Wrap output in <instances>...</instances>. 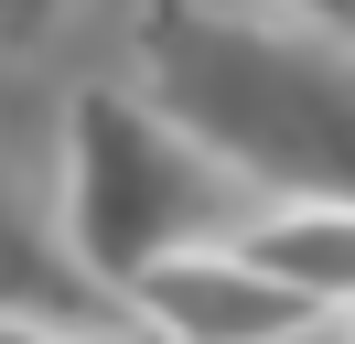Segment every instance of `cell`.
I'll return each mask as SVG.
<instances>
[{
    "mask_svg": "<svg viewBox=\"0 0 355 344\" xmlns=\"http://www.w3.org/2000/svg\"><path fill=\"white\" fill-rule=\"evenodd\" d=\"M130 43H140L151 97L183 129H205L269 205L280 194L355 205V33L151 0Z\"/></svg>",
    "mask_w": 355,
    "mask_h": 344,
    "instance_id": "1",
    "label": "cell"
},
{
    "mask_svg": "<svg viewBox=\"0 0 355 344\" xmlns=\"http://www.w3.org/2000/svg\"><path fill=\"white\" fill-rule=\"evenodd\" d=\"M269 194L226 162L205 129H183L162 97H119L87 86L65 108V248L87 280L130 291L151 258L205 248V237H237Z\"/></svg>",
    "mask_w": 355,
    "mask_h": 344,
    "instance_id": "2",
    "label": "cell"
},
{
    "mask_svg": "<svg viewBox=\"0 0 355 344\" xmlns=\"http://www.w3.org/2000/svg\"><path fill=\"white\" fill-rule=\"evenodd\" d=\"M119 312L162 322V334H183V344H269V334H312V322H334L312 291H291L280 269H259L237 237H205V248L151 258V269L119 291Z\"/></svg>",
    "mask_w": 355,
    "mask_h": 344,
    "instance_id": "3",
    "label": "cell"
},
{
    "mask_svg": "<svg viewBox=\"0 0 355 344\" xmlns=\"http://www.w3.org/2000/svg\"><path fill=\"white\" fill-rule=\"evenodd\" d=\"M237 248L259 269H280L291 291H312L334 322L355 312V205H312V194H280L237 226Z\"/></svg>",
    "mask_w": 355,
    "mask_h": 344,
    "instance_id": "4",
    "label": "cell"
},
{
    "mask_svg": "<svg viewBox=\"0 0 355 344\" xmlns=\"http://www.w3.org/2000/svg\"><path fill=\"white\" fill-rule=\"evenodd\" d=\"M119 291L76 269L65 237H44L11 194H0V322H108Z\"/></svg>",
    "mask_w": 355,
    "mask_h": 344,
    "instance_id": "5",
    "label": "cell"
},
{
    "mask_svg": "<svg viewBox=\"0 0 355 344\" xmlns=\"http://www.w3.org/2000/svg\"><path fill=\"white\" fill-rule=\"evenodd\" d=\"M54 22H65V0H0V54H33Z\"/></svg>",
    "mask_w": 355,
    "mask_h": 344,
    "instance_id": "6",
    "label": "cell"
},
{
    "mask_svg": "<svg viewBox=\"0 0 355 344\" xmlns=\"http://www.w3.org/2000/svg\"><path fill=\"white\" fill-rule=\"evenodd\" d=\"M269 11H291V22H323V33H355V0H269Z\"/></svg>",
    "mask_w": 355,
    "mask_h": 344,
    "instance_id": "7",
    "label": "cell"
},
{
    "mask_svg": "<svg viewBox=\"0 0 355 344\" xmlns=\"http://www.w3.org/2000/svg\"><path fill=\"white\" fill-rule=\"evenodd\" d=\"M345 322H355V312H345Z\"/></svg>",
    "mask_w": 355,
    "mask_h": 344,
    "instance_id": "8",
    "label": "cell"
}]
</instances>
